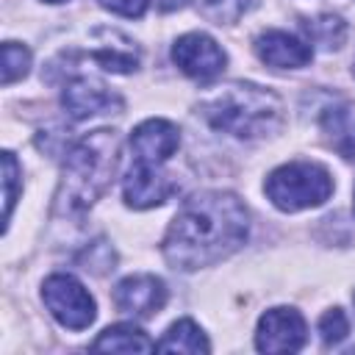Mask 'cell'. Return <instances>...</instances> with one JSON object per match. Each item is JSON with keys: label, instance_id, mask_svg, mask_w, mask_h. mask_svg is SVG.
<instances>
[{"label": "cell", "instance_id": "obj_2", "mask_svg": "<svg viewBox=\"0 0 355 355\" xmlns=\"http://www.w3.org/2000/svg\"><path fill=\"white\" fill-rule=\"evenodd\" d=\"M119 136L116 130L100 128L78 139L61 164V183L55 191V214L78 216L89 211L108 189L116 169Z\"/></svg>", "mask_w": 355, "mask_h": 355}, {"label": "cell", "instance_id": "obj_21", "mask_svg": "<svg viewBox=\"0 0 355 355\" xmlns=\"http://www.w3.org/2000/svg\"><path fill=\"white\" fill-rule=\"evenodd\" d=\"M97 3L122 17H141L147 11V0H97Z\"/></svg>", "mask_w": 355, "mask_h": 355}, {"label": "cell", "instance_id": "obj_7", "mask_svg": "<svg viewBox=\"0 0 355 355\" xmlns=\"http://www.w3.org/2000/svg\"><path fill=\"white\" fill-rule=\"evenodd\" d=\"M308 338V327L300 311L294 308H269L258 319L255 347L261 352H297Z\"/></svg>", "mask_w": 355, "mask_h": 355}, {"label": "cell", "instance_id": "obj_8", "mask_svg": "<svg viewBox=\"0 0 355 355\" xmlns=\"http://www.w3.org/2000/svg\"><path fill=\"white\" fill-rule=\"evenodd\" d=\"M178 180H172V175H166L161 166L153 164H133L130 172L122 180V194L125 202L130 208H155L161 202H166L172 194H178Z\"/></svg>", "mask_w": 355, "mask_h": 355}, {"label": "cell", "instance_id": "obj_1", "mask_svg": "<svg viewBox=\"0 0 355 355\" xmlns=\"http://www.w3.org/2000/svg\"><path fill=\"white\" fill-rule=\"evenodd\" d=\"M250 233L247 205L230 191L189 197L164 236V258L172 269L194 272L230 258Z\"/></svg>", "mask_w": 355, "mask_h": 355}, {"label": "cell", "instance_id": "obj_3", "mask_svg": "<svg viewBox=\"0 0 355 355\" xmlns=\"http://www.w3.org/2000/svg\"><path fill=\"white\" fill-rule=\"evenodd\" d=\"M200 116L222 133L236 139H263L283 125V100L255 83H227L219 86L200 103Z\"/></svg>", "mask_w": 355, "mask_h": 355}, {"label": "cell", "instance_id": "obj_12", "mask_svg": "<svg viewBox=\"0 0 355 355\" xmlns=\"http://www.w3.org/2000/svg\"><path fill=\"white\" fill-rule=\"evenodd\" d=\"M255 53L266 67H275V69H300L313 58L311 44H305L302 39L286 31H263L255 39Z\"/></svg>", "mask_w": 355, "mask_h": 355}, {"label": "cell", "instance_id": "obj_22", "mask_svg": "<svg viewBox=\"0 0 355 355\" xmlns=\"http://www.w3.org/2000/svg\"><path fill=\"white\" fill-rule=\"evenodd\" d=\"M155 3H158L161 11H175V8H180L186 0H155Z\"/></svg>", "mask_w": 355, "mask_h": 355}, {"label": "cell", "instance_id": "obj_14", "mask_svg": "<svg viewBox=\"0 0 355 355\" xmlns=\"http://www.w3.org/2000/svg\"><path fill=\"white\" fill-rule=\"evenodd\" d=\"M92 349H105V352H150V349H155V344L136 324H111V327H105L94 338Z\"/></svg>", "mask_w": 355, "mask_h": 355}, {"label": "cell", "instance_id": "obj_10", "mask_svg": "<svg viewBox=\"0 0 355 355\" xmlns=\"http://www.w3.org/2000/svg\"><path fill=\"white\" fill-rule=\"evenodd\" d=\"M180 147V130L169 119H147L133 128L130 150L139 164L164 166Z\"/></svg>", "mask_w": 355, "mask_h": 355}, {"label": "cell", "instance_id": "obj_23", "mask_svg": "<svg viewBox=\"0 0 355 355\" xmlns=\"http://www.w3.org/2000/svg\"><path fill=\"white\" fill-rule=\"evenodd\" d=\"M44 3H64V0H44Z\"/></svg>", "mask_w": 355, "mask_h": 355}, {"label": "cell", "instance_id": "obj_15", "mask_svg": "<svg viewBox=\"0 0 355 355\" xmlns=\"http://www.w3.org/2000/svg\"><path fill=\"white\" fill-rule=\"evenodd\" d=\"M155 349H161V352H208L211 344L197 322L180 319L155 341Z\"/></svg>", "mask_w": 355, "mask_h": 355}, {"label": "cell", "instance_id": "obj_17", "mask_svg": "<svg viewBox=\"0 0 355 355\" xmlns=\"http://www.w3.org/2000/svg\"><path fill=\"white\" fill-rule=\"evenodd\" d=\"M28 69H31V50L25 44H17V42H3V75H0V83L11 86L14 80L25 78Z\"/></svg>", "mask_w": 355, "mask_h": 355}, {"label": "cell", "instance_id": "obj_24", "mask_svg": "<svg viewBox=\"0 0 355 355\" xmlns=\"http://www.w3.org/2000/svg\"><path fill=\"white\" fill-rule=\"evenodd\" d=\"M352 72H355V67H352Z\"/></svg>", "mask_w": 355, "mask_h": 355}, {"label": "cell", "instance_id": "obj_16", "mask_svg": "<svg viewBox=\"0 0 355 355\" xmlns=\"http://www.w3.org/2000/svg\"><path fill=\"white\" fill-rule=\"evenodd\" d=\"M305 31H308L311 42H316V44H322V47H327V50L341 47V42H344V36H347V25H344V19L336 17V14H322V17H316L313 22H305Z\"/></svg>", "mask_w": 355, "mask_h": 355}, {"label": "cell", "instance_id": "obj_11", "mask_svg": "<svg viewBox=\"0 0 355 355\" xmlns=\"http://www.w3.org/2000/svg\"><path fill=\"white\" fill-rule=\"evenodd\" d=\"M61 105L72 119H86V116H94V114H103L111 108H122V100L100 78L78 75L64 86Z\"/></svg>", "mask_w": 355, "mask_h": 355}, {"label": "cell", "instance_id": "obj_9", "mask_svg": "<svg viewBox=\"0 0 355 355\" xmlns=\"http://www.w3.org/2000/svg\"><path fill=\"white\" fill-rule=\"evenodd\" d=\"M114 305H116V311L136 316V319L155 316L166 305V286L155 275H130L116 283Z\"/></svg>", "mask_w": 355, "mask_h": 355}, {"label": "cell", "instance_id": "obj_13", "mask_svg": "<svg viewBox=\"0 0 355 355\" xmlns=\"http://www.w3.org/2000/svg\"><path fill=\"white\" fill-rule=\"evenodd\" d=\"M327 144L344 158H355V116L347 105H330L319 116Z\"/></svg>", "mask_w": 355, "mask_h": 355}, {"label": "cell", "instance_id": "obj_18", "mask_svg": "<svg viewBox=\"0 0 355 355\" xmlns=\"http://www.w3.org/2000/svg\"><path fill=\"white\" fill-rule=\"evenodd\" d=\"M19 164L14 158V153H3V200H6V214H3V230L8 227V219H11V211H14V202H17V189H19Z\"/></svg>", "mask_w": 355, "mask_h": 355}, {"label": "cell", "instance_id": "obj_6", "mask_svg": "<svg viewBox=\"0 0 355 355\" xmlns=\"http://www.w3.org/2000/svg\"><path fill=\"white\" fill-rule=\"evenodd\" d=\"M172 61L180 67L183 75L208 83L225 69V50L208 33H186L172 44Z\"/></svg>", "mask_w": 355, "mask_h": 355}, {"label": "cell", "instance_id": "obj_25", "mask_svg": "<svg viewBox=\"0 0 355 355\" xmlns=\"http://www.w3.org/2000/svg\"><path fill=\"white\" fill-rule=\"evenodd\" d=\"M352 300H355V294H352Z\"/></svg>", "mask_w": 355, "mask_h": 355}, {"label": "cell", "instance_id": "obj_20", "mask_svg": "<svg viewBox=\"0 0 355 355\" xmlns=\"http://www.w3.org/2000/svg\"><path fill=\"white\" fill-rule=\"evenodd\" d=\"M202 8L216 25H225V22H236L244 14L247 0H202Z\"/></svg>", "mask_w": 355, "mask_h": 355}, {"label": "cell", "instance_id": "obj_4", "mask_svg": "<svg viewBox=\"0 0 355 355\" xmlns=\"http://www.w3.org/2000/svg\"><path fill=\"white\" fill-rule=\"evenodd\" d=\"M266 197L272 200L275 208L294 214L302 208H316L333 194V178L322 164L311 161H294L277 166L266 183H263Z\"/></svg>", "mask_w": 355, "mask_h": 355}, {"label": "cell", "instance_id": "obj_19", "mask_svg": "<svg viewBox=\"0 0 355 355\" xmlns=\"http://www.w3.org/2000/svg\"><path fill=\"white\" fill-rule=\"evenodd\" d=\"M347 333H349V322H347V313L341 308H330V311L322 313V319H319V336H322V341L327 347L344 341Z\"/></svg>", "mask_w": 355, "mask_h": 355}, {"label": "cell", "instance_id": "obj_5", "mask_svg": "<svg viewBox=\"0 0 355 355\" xmlns=\"http://www.w3.org/2000/svg\"><path fill=\"white\" fill-rule=\"evenodd\" d=\"M42 300L53 319L67 330H86L97 316L94 297L72 275H50L42 283Z\"/></svg>", "mask_w": 355, "mask_h": 355}]
</instances>
